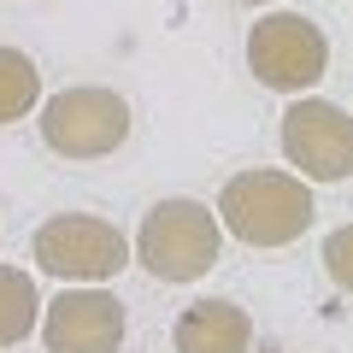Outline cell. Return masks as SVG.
I'll return each instance as SVG.
<instances>
[{"mask_svg": "<svg viewBox=\"0 0 353 353\" xmlns=\"http://www.w3.org/2000/svg\"><path fill=\"white\" fill-rule=\"evenodd\" d=\"M212 218L241 248H289L312 230L318 201H312V183L294 171H236L218 189Z\"/></svg>", "mask_w": 353, "mask_h": 353, "instance_id": "cell-1", "label": "cell"}, {"mask_svg": "<svg viewBox=\"0 0 353 353\" xmlns=\"http://www.w3.org/2000/svg\"><path fill=\"white\" fill-rule=\"evenodd\" d=\"M218 253H224V230H218L212 206L189 201V194H171V201H159L141 218L130 259L153 283H201L218 265Z\"/></svg>", "mask_w": 353, "mask_h": 353, "instance_id": "cell-2", "label": "cell"}, {"mask_svg": "<svg viewBox=\"0 0 353 353\" xmlns=\"http://www.w3.org/2000/svg\"><path fill=\"white\" fill-rule=\"evenodd\" d=\"M41 106V141H48L59 159H106L130 141V101L106 83H77L48 94Z\"/></svg>", "mask_w": 353, "mask_h": 353, "instance_id": "cell-3", "label": "cell"}, {"mask_svg": "<svg viewBox=\"0 0 353 353\" xmlns=\"http://www.w3.org/2000/svg\"><path fill=\"white\" fill-rule=\"evenodd\" d=\"M248 71L271 94H312L330 71V36L306 12H265L248 30Z\"/></svg>", "mask_w": 353, "mask_h": 353, "instance_id": "cell-4", "label": "cell"}, {"mask_svg": "<svg viewBox=\"0 0 353 353\" xmlns=\"http://www.w3.org/2000/svg\"><path fill=\"white\" fill-rule=\"evenodd\" d=\"M30 259L36 271L59 283H106L130 265V236L112 224V218H94V212H59L36 230L30 241Z\"/></svg>", "mask_w": 353, "mask_h": 353, "instance_id": "cell-5", "label": "cell"}, {"mask_svg": "<svg viewBox=\"0 0 353 353\" xmlns=\"http://www.w3.org/2000/svg\"><path fill=\"white\" fill-rule=\"evenodd\" d=\"M283 153H289L294 176L306 183H347L353 171V124L336 101L318 94H294L283 112Z\"/></svg>", "mask_w": 353, "mask_h": 353, "instance_id": "cell-6", "label": "cell"}, {"mask_svg": "<svg viewBox=\"0 0 353 353\" xmlns=\"http://www.w3.org/2000/svg\"><path fill=\"white\" fill-rule=\"evenodd\" d=\"M41 324V347L48 353H118L124 347V306H118V294L94 289V283H65L59 301H48V312L36 318Z\"/></svg>", "mask_w": 353, "mask_h": 353, "instance_id": "cell-7", "label": "cell"}, {"mask_svg": "<svg viewBox=\"0 0 353 353\" xmlns=\"http://www.w3.org/2000/svg\"><path fill=\"white\" fill-rule=\"evenodd\" d=\"M176 353H248L253 347V318L236 301H189L171 324Z\"/></svg>", "mask_w": 353, "mask_h": 353, "instance_id": "cell-8", "label": "cell"}, {"mask_svg": "<svg viewBox=\"0 0 353 353\" xmlns=\"http://www.w3.org/2000/svg\"><path fill=\"white\" fill-rule=\"evenodd\" d=\"M36 318H41L36 277L18 271V265H0V347H18L36 330Z\"/></svg>", "mask_w": 353, "mask_h": 353, "instance_id": "cell-9", "label": "cell"}, {"mask_svg": "<svg viewBox=\"0 0 353 353\" xmlns=\"http://www.w3.org/2000/svg\"><path fill=\"white\" fill-rule=\"evenodd\" d=\"M41 101V71L24 48H0V124L30 118Z\"/></svg>", "mask_w": 353, "mask_h": 353, "instance_id": "cell-10", "label": "cell"}, {"mask_svg": "<svg viewBox=\"0 0 353 353\" xmlns=\"http://www.w3.org/2000/svg\"><path fill=\"white\" fill-rule=\"evenodd\" d=\"M324 271H330L336 289H353V230H347V224L324 241Z\"/></svg>", "mask_w": 353, "mask_h": 353, "instance_id": "cell-11", "label": "cell"}, {"mask_svg": "<svg viewBox=\"0 0 353 353\" xmlns=\"http://www.w3.org/2000/svg\"><path fill=\"white\" fill-rule=\"evenodd\" d=\"M236 6H265V0H236Z\"/></svg>", "mask_w": 353, "mask_h": 353, "instance_id": "cell-12", "label": "cell"}]
</instances>
